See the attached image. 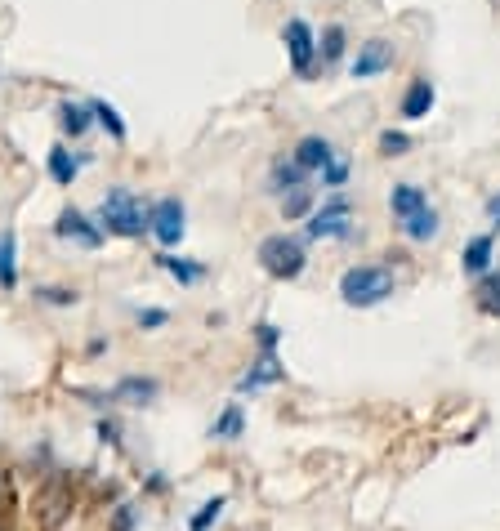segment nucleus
Wrapping results in <instances>:
<instances>
[{"mask_svg":"<svg viewBox=\"0 0 500 531\" xmlns=\"http://www.w3.org/2000/svg\"><path fill=\"white\" fill-rule=\"evenodd\" d=\"M76 509V478L67 469H54L36 482V496H32V518L41 531H63V523L72 518Z\"/></svg>","mask_w":500,"mask_h":531,"instance_id":"1","label":"nucleus"},{"mask_svg":"<svg viewBox=\"0 0 500 531\" xmlns=\"http://www.w3.org/2000/svg\"><path fill=\"white\" fill-rule=\"evenodd\" d=\"M398 291V277L389 264H353L340 273V299L349 308H375Z\"/></svg>","mask_w":500,"mask_h":531,"instance_id":"2","label":"nucleus"},{"mask_svg":"<svg viewBox=\"0 0 500 531\" xmlns=\"http://www.w3.org/2000/svg\"><path fill=\"white\" fill-rule=\"evenodd\" d=\"M99 228L108 237H143L148 233V206H143L139 197H134L125 183L103 192V206H99Z\"/></svg>","mask_w":500,"mask_h":531,"instance_id":"3","label":"nucleus"},{"mask_svg":"<svg viewBox=\"0 0 500 531\" xmlns=\"http://www.w3.org/2000/svg\"><path fill=\"white\" fill-rule=\"evenodd\" d=\"M255 259L273 282H295V277H304V268H309V250H304V241L291 237V233H268L259 241Z\"/></svg>","mask_w":500,"mask_h":531,"instance_id":"4","label":"nucleus"},{"mask_svg":"<svg viewBox=\"0 0 500 531\" xmlns=\"http://www.w3.org/2000/svg\"><path fill=\"white\" fill-rule=\"evenodd\" d=\"M304 237L309 241H349L353 237V201L344 197V192H331V197L304 219Z\"/></svg>","mask_w":500,"mask_h":531,"instance_id":"5","label":"nucleus"},{"mask_svg":"<svg viewBox=\"0 0 500 531\" xmlns=\"http://www.w3.org/2000/svg\"><path fill=\"white\" fill-rule=\"evenodd\" d=\"M282 45H286V59H291V72L300 76V81H309L317 72V32H313L309 18H286Z\"/></svg>","mask_w":500,"mask_h":531,"instance_id":"6","label":"nucleus"},{"mask_svg":"<svg viewBox=\"0 0 500 531\" xmlns=\"http://www.w3.org/2000/svg\"><path fill=\"white\" fill-rule=\"evenodd\" d=\"M148 233L157 237L161 250H175L188 233V206L179 197H157L148 206Z\"/></svg>","mask_w":500,"mask_h":531,"instance_id":"7","label":"nucleus"},{"mask_svg":"<svg viewBox=\"0 0 500 531\" xmlns=\"http://www.w3.org/2000/svg\"><path fill=\"white\" fill-rule=\"evenodd\" d=\"M393 63H398V45L384 41V36H371V41H362L358 54L349 59V76L353 81H371V76L393 72Z\"/></svg>","mask_w":500,"mask_h":531,"instance_id":"8","label":"nucleus"},{"mask_svg":"<svg viewBox=\"0 0 500 531\" xmlns=\"http://www.w3.org/2000/svg\"><path fill=\"white\" fill-rule=\"evenodd\" d=\"M54 237L59 241H72V246H81V250H99L103 246V228L94 224L85 210H76V206H63L59 210V219H54Z\"/></svg>","mask_w":500,"mask_h":531,"instance_id":"9","label":"nucleus"},{"mask_svg":"<svg viewBox=\"0 0 500 531\" xmlns=\"http://www.w3.org/2000/svg\"><path fill=\"white\" fill-rule=\"evenodd\" d=\"M434 103H438V85L429 81L425 72H420V76H411L407 90H402V99H398V117H402V121H425L429 112H434Z\"/></svg>","mask_w":500,"mask_h":531,"instance_id":"10","label":"nucleus"},{"mask_svg":"<svg viewBox=\"0 0 500 531\" xmlns=\"http://www.w3.org/2000/svg\"><path fill=\"white\" fill-rule=\"evenodd\" d=\"M157 393H161L157 375H121V380L108 389V398L125 402V407H148V402H157Z\"/></svg>","mask_w":500,"mask_h":531,"instance_id":"11","label":"nucleus"},{"mask_svg":"<svg viewBox=\"0 0 500 531\" xmlns=\"http://www.w3.org/2000/svg\"><path fill=\"white\" fill-rule=\"evenodd\" d=\"M335 152H340V148H335L326 134H304V139L291 148V161L304 170V175H322V166L335 157Z\"/></svg>","mask_w":500,"mask_h":531,"instance_id":"12","label":"nucleus"},{"mask_svg":"<svg viewBox=\"0 0 500 531\" xmlns=\"http://www.w3.org/2000/svg\"><path fill=\"white\" fill-rule=\"evenodd\" d=\"M282 380H286L282 357H277V353H259L255 362H250V371L237 380V393H259V389H268V384H282Z\"/></svg>","mask_w":500,"mask_h":531,"instance_id":"13","label":"nucleus"},{"mask_svg":"<svg viewBox=\"0 0 500 531\" xmlns=\"http://www.w3.org/2000/svg\"><path fill=\"white\" fill-rule=\"evenodd\" d=\"M492 259H496V233H478L465 241V250H460V268H465V277H483L492 273Z\"/></svg>","mask_w":500,"mask_h":531,"instance_id":"14","label":"nucleus"},{"mask_svg":"<svg viewBox=\"0 0 500 531\" xmlns=\"http://www.w3.org/2000/svg\"><path fill=\"white\" fill-rule=\"evenodd\" d=\"M304 179H309V175H304V170H300V166H295V161H291V157H277V161H273V166H268V179H264V192H268V197H277V201H282V197H286V192H295V188H304Z\"/></svg>","mask_w":500,"mask_h":531,"instance_id":"15","label":"nucleus"},{"mask_svg":"<svg viewBox=\"0 0 500 531\" xmlns=\"http://www.w3.org/2000/svg\"><path fill=\"white\" fill-rule=\"evenodd\" d=\"M429 206V192L420 188V183H393L389 188V210H393V219H411V215H420V210Z\"/></svg>","mask_w":500,"mask_h":531,"instance_id":"16","label":"nucleus"},{"mask_svg":"<svg viewBox=\"0 0 500 531\" xmlns=\"http://www.w3.org/2000/svg\"><path fill=\"white\" fill-rule=\"evenodd\" d=\"M157 268L161 273H170L179 286H197V282H206V273L210 268L201 264V259H184V255H170V250H161L157 255Z\"/></svg>","mask_w":500,"mask_h":531,"instance_id":"17","label":"nucleus"},{"mask_svg":"<svg viewBox=\"0 0 500 531\" xmlns=\"http://www.w3.org/2000/svg\"><path fill=\"white\" fill-rule=\"evenodd\" d=\"M344 54H349V32H344V23H326L322 36H317V63L335 67Z\"/></svg>","mask_w":500,"mask_h":531,"instance_id":"18","label":"nucleus"},{"mask_svg":"<svg viewBox=\"0 0 500 531\" xmlns=\"http://www.w3.org/2000/svg\"><path fill=\"white\" fill-rule=\"evenodd\" d=\"M54 117H59V130L67 134V139H81V134L94 125L90 103H76V99H63L59 108H54Z\"/></svg>","mask_w":500,"mask_h":531,"instance_id":"19","label":"nucleus"},{"mask_svg":"<svg viewBox=\"0 0 500 531\" xmlns=\"http://www.w3.org/2000/svg\"><path fill=\"white\" fill-rule=\"evenodd\" d=\"M242 433H246V411H242V402H228V407L215 415V424H210V438H215V442H237Z\"/></svg>","mask_w":500,"mask_h":531,"instance_id":"20","label":"nucleus"},{"mask_svg":"<svg viewBox=\"0 0 500 531\" xmlns=\"http://www.w3.org/2000/svg\"><path fill=\"white\" fill-rule=\"evenodd\" d=\"M0 291H18V233H0Z\"/></svg>","mask_w":500,"mask_h":531,"instance_id":"21","label":"nucleus"},{"mask_svg":"<svg viewBox=\"0 0 500 531\" xmlns=\"http://www.w3.org/2000/svg\"><path fill=\"white\" fill-rule=\"evenodd\" d=\"M402 237L407 241H416V246H425V241H434L438 237V228H442V219H438V210L434 206H425L420 215H411V219H402Z\"/></svg>","mask_w":500,"mask_h":531,"instance_id":"22","label":"nucleus"},{"mask_svg":"<svg viewBox=\"0 0 500 531\" xmlns=\"http://www.w3.org/2000/svg\"><path fill=\"white\" fill-rule=\"evenodd\" d=\"M45 170H50V179L59 183V188H72L76 175H81V161H76L72 152L63 148V143H54V148H50V157H45Z\"/></svg>","mask_w":500,"mask_h":531,"instance_id":"23","label":"nucleus"},{"mask_svg":"<svg viewBox=\"0 0 500 531\" xmlns=\"http://www.w3.org/2000/svg\"><path fill=\"white\" fill-rule=\"evenodd\" d=\"M474 308L483 317H500V268H492V273H483L474 282Z\"/></svg>","mask_w":500,"mask_h":531,"instance_id":"24","label":"nucleus"},{"mask_svg":"<svg viewBox=\"0 0 500 531\" xmlns=\"http://www.w3.org/2000/svg\"><path fill=\"white\" fill-rule=\"evenodd\" d=\"M313 210H317V197H313L309 183H304V188H295V192H286V197H282V219H286V224H304V219H309Z\"/></svg>","mask_w":500,"mask_h":531,"instance_id":"25","label":"nucleus"},{"mask_svg":"<svg viewBox=\"0 0 500 531\" xmlns=\"http://www.w3.org/2000/svg\"><path fill=\"white\" fill-rule=\"evenodd\" d=\"M0 531H18V500H14V473L0 469Z\"/></svg>","mask_w":500,"mask_h":531,"instance_id":"26","label":"nucleus"},{"mask_svg":"<svg viewBox=\"0 0 500 531\" xmlns=\"http://www.w3.org/2000/svg\"><path fill=\"white\" fill-rule=\"evenodd\" d=\"M90 112H94V125H103V130L112 134L117 143H125V134H130V125L121 121V112L112 108V103H103V99H90Z\"/></svg>","mask_w":500,"mask_h":531,"instance_id":"27","label":"nucleus"},{"mask_svg":"<svg viewBox=\"0 0 500 531\" xmlns=\"http://www.w3.org/2000/svg\"><path fill=\"white\" fill-rule=\"evenodd\" d=\"M224 509H228V496H210L206 505L197 509V514L188 518V531H210L219 523V518H224Z\"/></svg>","mask_w":500,"mask_h":531,"instance_id":"28","label":"nucleus"},{"mask_svg":"<svg viewBox=\"0 0 500 531\" xmlns=\"http://www.w3.org/2000/svg\"><path fill=\"white\" fill-rule=\"evenodd\" d=\"M349 170H353L349 152H335V157H331V161H326V166H322V188L340 192L344 183H349Z\"/></svg>","mask_w":500,"mask_h":531,"instance_id":"29","label":"nucleus"},{"mask_svg":"<svg viewBox=\"0 0 500 531\" xmlns=\"http://www.w3.org/2000/svg\"><path fill=\"white\" fill-rule=\"evenodd\" d=\"M32 295L41 299V304H50V308H72L76 299H81V295L72 291V286H36Z\"/></svg>","mask_w":500,"mask_h":531,"instance_id":"30","label":"nucleus"},{"mask_svg":"<svg viewBox=\"0 0 500 531\" xmlns=\"http://www.w3.org/2000/svg\"><path fill=\"white\" fill-rule=\"evenodd\" d=\"M407 152H411V134L380 130V157H407Z\"/></svg>","mask_w":500,"mask_h":531,"instance_id":"31","label":"nucleus"},{"mask_svg":"<svg viewBox=\"0 0 500 531\" xmlns=\"http://www.w3.org/2000/svg\"><path fill=\"white\" fill-rule=\"evenodd\" d=\"M108 531H139V509H134L130 500H121L108 518Z\"/></svg>","mask_w":500,"mask_h":531,"instance_id":"32","label":"nucleus"},{"mask_svg":"<svg viewBox=\"0 0 500 531\" xmlns=\"http://www.w3.org/2000/svg\"><path fill=\"white\" fill-rule=\"evenodd\" d=\"M255 344H259V353H277V344H282V326H277V322H259L255 326Z\"/></svg>","mask_w":500,"mask_h":531,"instance_id":"33","label":"nucleus"},{"mask_svg":"<svg viewBox=\"0 0 500 531\" xmlns=\"http://www.w3.org/2000/svg\"><path fill=\"white\" fill-rule=\"evenodd\" d=\"M166 322H170L166 308H139V326H143V331H161Z\"/></svg>","mask_w":500,"mask_h":531,"instance_id":"34","label":"nucleus"},{"mask_svg":"<svg viewBox=\"0 0 500 531\" xmlns=\"http://www.w3.org/2000/svg\"><path fill=\"white\" fill-rule=\"evenodd\" d=\"M99 438L108 442V447H121V424L117 420H99Z\"/></svg>","mask_w":500,"mask_h":531,"instance_id":"35","label":"nucleus"},{"mask_svg":"<svg viewBox=\"0 0 500 531\" xmlns=\"http://www.w3.org/2000/svg\"><path fill=\"white\" fill-rule=\"evenodd\" d=\"M487 224H492V233H500V192L487 197Z\"/></svg>","mask_w":500,"mask_h":531,"instance_id":"36","label":"nucleus"}]
</instances>
